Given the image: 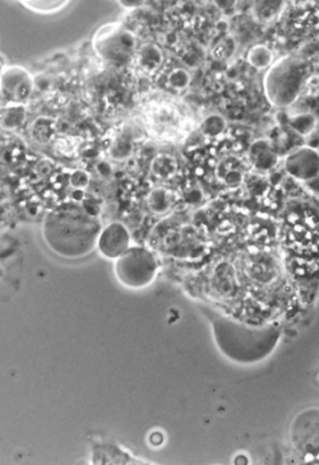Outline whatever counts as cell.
Wrapping results in <instances>:
<instances>
[{"label": "cell", "instance_id": "8992f818", "mask_svg": "<svg viewBox=\"0 0 319 465\" xmlns=\"http://www.w3.org/2000/svg\"><path fill=\"white\" fill-rule=\"evenodd\" d=\"M131 235L122 223H110L100 233L97 249L107 259H118L131 248Z\"/></svg>", "mask_w": 319, "mask_h": 465}, {"label": "cell", "instance_id": "9c48e42d", "mask_svg": "<svg viewBox=\"0 0 319 465\" xmlns=\"http://www.w3.org/2000/svg\"><path fill=\"white\" fill-rule=\"evenodd\" d=\"M26 119V109L24 105H9L3 110L2 125L5 129L18 128Z\"/></svg>", "mask_w": 319, "mask_h": 465}, {"label": "cell", "instance_id": "ba28073f", "mask_svg": "<svg viewBox=\"0 0 319 465\" xmlns=\"http://www.w3.org/2000/svg\"><path fill=\"white\" fill-rule=\"evenodd\" d=\"M21 5L36 14L49 15L62 11L68 2H65V0H25V2H21Z\"/></svg>", "mask_w": 319, "mask_h": 465}, {"label": "cell", "instance_id": "6da1fadb", "mask_svg": "<svg viewBox=\"0 0 319 465\" xmlns=\"http://www.w3.org/2000/svg\"><path fill=\"white\" fill-rule=\"evenodd\" d=\"M101 223L85 205L63 203L46 214L43 239L54 254L65 259H82L97 248Z\"/></svg>", "mask_w": 319, "mask_h": 465}, {"label": "cell", "instance_id": "277c9868", "mask_svg": "<svg viewBox=\"0 0 319 465\" xmlns=\"http://www.w3.org/2000/svg\"><path fill=\"white\" fill-rule=\"evenodd\" d=\"M157 274L156 258L150 250L134 246L119 256L115 262V277L125 287L146 289Z\"/></svg>", "mask_w": 319, "mask_h": 465}, {"label": "cell", "instance_id": "52a82bcc", "mask_svg": "<svg viewBox=\"0 0 319 465\" xmlns=\"http://www.w3.org/2000/svg\"><path fill=\"white\" fill-rule=\"evenodd\" d=\"M138 64L145 72H155L160 68L163 63V54H161L159 47L154 44H147L141 47L140 52L137 53Z\"/></svg>", "mask_w": 319, "mask_h": 465}, {"label": "cell", "instance_id": "8fae6325", "mask_svg": "<svg viewBox=\"0 0 319 465\" xmlns=\"http://www.w3.org/2000/svg\"><path fill=\"white\" fill-rule=\"evenodd\" d=\"M148 204H150L151 210L156 212V213H163L167 210V205H169V202H167L166 193L164 191H155L153 194L150 195V199H148Z\"/></svg>", "mask_w": 319, "mask_h": 465}, {"label": "cell", "instance_id": "4fadbf2b", "mask_svg": "<svg viewBox=\"0 0 319 465\" xmlns=\"http://www.w3.org/2000/svg\"><path fill=\"white\" fill-rule=\"evenodd\" d=\"M144 5V2H120V5L125 8H137Z\"/></svg>", "mask_w": 319, "mask_h": 465}, {"label": "cell", "instance_id": "30bf717a", "mask_svg": "<svg viewBox=\"0 0 319 465\" xmlns=\"http://www.w3.org/2000/svg\"><path fill=\"white\" fill-rule=\"evenodd\" d=\"M134 151V144L128 139L120 138L110 148V156L115 160H125V158L131 156Z\"/></svg>", "mask_w": 319, "mask_h": 465}, {"label": "cell", "instance_id": "7c38bea8", "mask_svg": "<svg viewBox=\"0 0 319 465\" xmlns=\"http://www.w3.org/2000/svg\"><path fill=\"white\" fill-rule=\"evenodd\" d=\"M88 180H90V177H88L85 171H75L71 177L72 185L77 189H84L85 186H87Z\"/></svg>", "mask_w": 319, "mask_h": 465}, {"label": "cell", "instance_id": "5b68a950", "mask_svg": "<svg viewBox=\"0 0 319 465\" xmlns=\"http://www.w3.org/2000/svg\"><path fill=\"white\" fill-rule=\"evenodd\" d=\"M34 81L21 66H8L2 72V100L9 105H22L30 99Z\"/></svg>", "mask_w": 319, "mask_h": 465}, {"label": "cell", "instance_id": "3957f363", "mask_svg": "<svg viewBox=\"0 0 319 465\" xmlns=\"http://www.w3.org/2000/svg\"><path fill=\"white\" fill-rule=\"evenodd\" d=\"M93 46L100 59L109 64H128L135 55V35L120 24H106L94 35Z\"/></svg>", "mask_w": 319, "mask_h": 465}, {"label": "cell", "instance_id": "7a4b0ae2", "mask_svg": "<svg viewBox=\"0 0 319 465\" xmlns=\"http://www.w3.org/2000/svg\"><path fill=\"white\" fill-rule=\"evenodd\" d=\"M214 341L226 359L242 365H253L267 359L279 343L281 331L276 325H249L229 316L206 310Z\"/></svg>", "mask_w": 319, "mask_h": 465}]
</instances>
